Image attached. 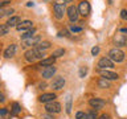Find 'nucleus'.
I'll return each instance as SVG.
<instances>
[{"mask_svg":"<svg viewBox=\"0 0 127 119\" xmlns=\"http://www.w3.org/2000/svg\"><path fill=\"white\" fill-rule=\"evenodd\" d=\"M0 1H1V3H0V4H1V7H4V5H5L7 3H9L11 0H0Z\"/></svg>","mask_w":127,"mask_h":119,"instance_id":"e433bc0d","label":"nucleus"},{"mask_svg":"<svg viewBox=\"0 0 127 119\" xmlns=\"http://www.w3.org/2000/svg\"><path fill=\"white\" fill-rule=\"evenodd\" d=\"M23 46H36L37 44L40 42V36H33V37H31V38H27V40H23Z\"/></svg>","mask_w":127,"mask_h":119,"instance_id":"ddd939ff","label":"nucleus"},{"mask_svg":"<svg viewBox=\"0 0 127 119\" xmlns=\"http://www.w3.org/2000/svg\"><path fill=\"white\" fill-rule=\"evenodd\" d=\"M32 25H33V23H32L31 20H24V21H21L17 27H16V29L20 30V32H21V30H27V29L29 30V29H32Z\"/></svg>","mask_w":127,"mask_h":119,"instance_id":"2eb2a0df","label":"nucleus"},{"mask_svg":"<svg viewBox=\"0 0 127 119\" xmlns=\"http://www.w3.org/2000/svg\"><path fill=\"white\" fill-rule=\"evenodd\" d=\"M65 3H70V1H73V0H64Z\"/></svg>","mask_w":127,"mask_h":119,"instance_id":"a19ab883","label":"nucleus"},{"mask_svg":"<svg viewBox=\"0 0 127 119\" xmlns=\"http://www.w3.org/2000/svg\"><path fill=\"white\" fill-rule=\"evenodd\" d=\"M64 86H65V78H64V77H56L53 79L52 87H53L54 90H61Z\"/></svg>","mask_w":127,"mask_h":119,"instance_id":"4468645a","label":"nucleus"},{"mask_svg":"<svg viewBox=\"0 0 127 119\" xmlns=\"http://www.w3.org/2000/svg\"><path fill=\"white\" fill-rule=\"evenodd\" d=\"M122 32H125V33H127V28H123V29H122Z\"/></svg>","mask_w":127,"mask_h":119,"instance_id":"ea45409f","label":"nucleus"},{"mask_svg":"<svg viewBox=\"0 0 127 119\" xmlns=\"http://www.w3.org/2000/svg\"><path fill=\"white\" fill-rule=\"evenodd\" d=\"M44 56H45L44 50L38 49V48H36V46L25 52V60L29 62H33L36 60H44Z\"/></svg>","mask_w":127,"mask_h":119,"instance_id":"f257e3e1","label":"nucleus"},{"mask_svg":"<svg viewBox=\"0 0 127 119\" xmlns=\"http://www.w3.org/2000/svg\"><path fill=\"white\" fill-rule=\"evenodd\" d=\"M42 1H49V0H42Z\"/></svg>","mask_w":127,"mask_h":119,"instance_id":"79ce46f5","label":"nucleus"},{"mask_svg":"<svg viewBox=\"0 0 127 119\" xmlns=\"http://www.w3.org/2000/svg\"><path fill=\"white\" fill-rule=\"evenodd\" d=\"M98 87H101V89H109V87H110L109 79H106V78L98 79Z\"/></svg>","mask_w":127,"mask_h":119,"instance_id":"6ab92c4d","label":"nucleus"},{"mask_svg":"<svg viewBox=\"0 0 127 119\" xmlns=\"http://www.w3.org/2000/svg\"><path fill=\"white\" fill-rule=\"evenodd\" d=\"M45 110L46 113H50V114H57L61 111V105L58 102H49V103H45Z\"/></svg>","mask_w":127,"mask_h":119,"instance_id":"20e7f679","label":"nucleus"},{"mask_svg":"<svg viewBox=\"0 0 127 119\" xmlns=\"http://www.w3.org/2000/svg\"><path fill=\"white\" fill-rule=\"evenodd\" d=\"M27 7H33V3H32V1H29V3L27 4Z\"/></svg>","mask_w":127,"mask_h":119,"instance_id":"58836bf2","label":"nucleus"},{"mask_svg":"<svg viewBox=\"0 0 127 119\" xmlns=\"http://www.w3.org/2000/svg\"><path fill=\"white\" fill-rule=\"evenodd\" d=\"M99 74L102 75V78H106V79H111V81H114V79H118L119 75L117 73H114V71H110L109 69H99Z\"/></svg>","mask_w":127,"mask_h":119,"instance_id":"6e6552de","label":"nucleus"},{"mask_svg":"<svg viewBox=\"0 0 127 119\" xmlns=\"http://www.w3.org/2000/svg\"><path fill=\"white\" fill-rule=\"evenodd\" d=\"M83 119H97V110H94V109L89 110Z\"/></svg>","mask_w":127,"mask_h":119,"instance_id":"4be33fe9","label":"nucleus"},{"mask_svg":"<svg viewBox=\"0 0 127 119\" xmlns=\"http://www.w3.org/2000/svg\"><path fill=\"white\" fill-rule=\"evenodd\" d=\"M4 99H5L4 98V94H0V102H4Z\"/></svg>","mask_w":127,"mask_h":119,"instance_id":"4c0bfd02","label":"nucleus"},{"mask_svg":"<svg viewBox=\"0 0 127 119\" xmlns=\"http://www.w3.org/2000/svg\"><path fill=\"white\" fill-rule=\"evenodd\" d=\"M34 32H36V30L33 29V28H32V29H29V30H27L24 34H21V41H23V40H27V38L33 37V36H34Z\"/></svg>","mask_w":127,"mask_h":119,"instance_id":"5701e85b","label":"nucleus"},{"mask_svg":"<svg viewBox=\"0 0 127 119\" xmlns=\"http://www.w3.org/2000/svg\"><path fill=\"white\" fill-rule=\"evenodd\" d=\"M70 30L71 32H81L82 30V27H70Z\"/></svg>","mask_w":127,"mask_h":119,"instance_id":"473e14b6","label":"nucleus"},{"mask_svg":"<svg viewBox=\"0 0 127 119\" xmlns=\"http://www.w3.org/2000/svg\"><path fill=\"white\" fill-rule=\"evenodd\" d=\"M78 16H79V11L77 7L74 5H70L69 8H67V17H69V20L71 23H75L78 20Z\"/></svg>","mask_w":127,"mask_h":119,"instance_id":"0eeeda50","label":"nucleus"},{"mask_svg":"<svg viewBox=\"0 0 127 119\" xmlns=\"http://www.w3.org/2000/svg\"><path fill=\"white\" fill-rule=\"evenodd\" d=\"M121 19L127 21V9H122L121 11Z\"/></svg>","mask_w":127,"mask_h":119,"instance_id":"c85d7f7f","label":"nucleus"},{"mask_svg":"<svg viewBox=\"0 0 127 119\" xmlns=\"http://www.w3.org/2000/svg\"><path fill=\"white\" fill-rule=\"evenodd\" d=\"M41 119H54V117L50 113H46V114H44L42 117H41Z\"/></svg>","mask_w":127,"mask_h":119,"instance_id":"7c9ffc66","label":"nucleus"},{"mask_svg":"<svg viewBox=\"0 0 127 119\" xmlns=\"http://www.w3.org/2000/svg\"><path fill=\"white\" fill-rule=\"evenodd\" d=\"M0 114H1V117L4 118V117H5V115L8 114V110L5 109V107H3V109H1V110H0Z\"/></svg>","mask_w":127,"mask_h":119,"instance_id":"72a5a7b5","label":"nucleus"},{"mask_svg":"<svg viewBox=\"0 0 127 119\" xmlns=\"http://www.w3.org/2000/svg\"><path fill=\"white\" fill-rule=\"evenodd\" d=\"M98 69H111L114 67V61H111L109 57H102L98 61Z\"/></svg>","mask_w":127,"mask_h":119,"instance_id":"39448f33","label":"nucleus"},{"mask_svg":"<svg viewBox=\"0 0 127 119\" xmlns=\"http://www.w3.org/2000/svg\"><path fill=\"white\" fill-rule=\"evenodd\" d=\"M20 111H21V109H20V105L17 102H15L13 105H12V114L13 115H19Z\"/></svg>","mask_w":127,"mask_h":119,"instance_id":"393cba45","label":"nucleus"},{"mask_svg":"<svg viewBox=\"0 0 127 119\" xmlns=\"http://www.w3.org/2000/svg\"><path fill=\"white\" fill-rule=\"evenodd\" d=\"M53 11H54V17L57 20H62L65 12H67L65 4H62V3H56L53 5Z\"/></svg>","mask_w":127,"mask_h":119,"instance_id":"7ed1b4c3","label":"nucleus"},{"mask_svg":"<svg viewBox=\"0 0 127 119\" xmlns=\"http://www.w3.org/2000/svg\"><path fill=\"white\" fill-rule=\"evenodd\" d=\"M64 54H65V49H57V50L53 52L52 56H53L54 58H58V57H61V56H64Z\"/></svg>","mask_w":127,"mask_h":119,"instance_id":"a878e982","label":"nucleus"},{"mask_svg":"<svg viewBox=\"0 0 127 119\" xmlns=\"http://www.w3.org/2000/svg\"><path fill=\"white\" fill-rule=\"evenodd\" d=\"M98 119H110V117H109L107 114H102V115H101V117H99Z\"/></svg>","mask_w":127,"mask_h":119,"instance_id":"c9c22d12","label":"nucleus"},{"mask_svg":"<svg viewBox=\"0 0 127 119\" xmlns=\"http://www.w3.org/2000/svg\"><path fill=\"white\" fill-rule=\"evenodd\" d=\"M113 41L117 46H127V34H123V33L115 34Z\"/></svg>","mask_w":127,"mask_h":119,"instance_id":"423d86ee","label":"nucleus"},{"mask_svg":"<svg viewBox=\"0 0 127 119\" xmlns=\"http://www.w3.org/2000/svg\"><path fill=\"white\" fill-rule=\"evenodd\" d=\"M85 113H82V111H78V113L77 114H75V119H83V118H85Z\"/></svg>","mask_w":127,"mask_h":119,"instance_id":"c756f323","label":"nucleus"},{"mask_svg":"<svg viewBox=\"0 0 127 119\" xmlns=\"http://www.w3.org/2000/svg\"><path fill=\"white\" fill-rule=\"evenodd\" d=\"M21 23V19L19 17V16H12V17H9V20L7 21V25L8 27H17L19 24Z\"/></svg>","mask_w":127,"mask_h":119,"instance_id":"f3484780","label":"nucleus"},{"mask_svg":"<svg viewBox=\"0 0 127 119\" xmlns=\"http://www.w3.org/2000/svg\"><path fill=\"white\" fill-rule=\"evenodd\" d=\"M15 53H16V45H15V44H11V45L4 50L3 54H4V57H5V58H12L15 56Z\"/></svg>","mask_w":127,"mask_h":119,"instance_id":"dca6fc26","label":"nucleus"},{"mask_svg":"<svg viewBox=\"0 0 127 119\" xmlns=\"http://www.w3.org/2000/svg\"><path fill=\"white\" fill-rule=\"evenodd\" d=\"M56 66H46L45 69L42 70V77L45 78V79H49V78H53V75L56 74Z\"/></svg>","mask_w":127,"mask_h":119,"instance_id":"f8f14e48","label":"nucleus"},{"mask_svg":"<svg viewBox=\"0 0 127 119\" xmlns=\"http://www.w3.org/2000/svg\"><path fill=\"white\" fill-rule=\"evenodd\" d=\"M56 98H57V97H56L54 93H44V94H41L38 97V102H41V103H49V102H53Z\"/></svg>","mask_w":127,"mask_h":119,"instance_id":"9b49d317","label":"nucleus"},{"mask_svg":"<svg viewBox=\"0 0 127 119\" xmlns=\"http://www.w3.org/2000/svg\"><path fill=\"white\" fill-rule=\"evenodd\" d=\"M78 11H79V15L81 16H87L90 13V4L89 1H86V0H82L81 3H79V5H78Z\"/></svg>","mask_w":127,"mask_h":119,"instance_id":"1a4fd4ad","label":"nucleus"},{"mask_svg":"<svg viewBox=\"0 0 127 119\" xmlns=\"http://www.w3.org/2000/svg\"><path fill=\"white\" fill-rule=\"evenodd\" d=\"M86 73H87V67H86V66H82L81 69H79V77L83 78V77L86 75Z\"/></svg>","mask_w":127,"mask_h":119,"instance_id":"cd10ccee","label":"nucleus"},{"mask_svg":"<svg viewBox=\"0 0 127 119\" xmlns=\"http://www.w3.org/2000/svg\"><path fill=\"white\" fill-rule=\"evenodd\" d=\"M54 61H56V58L52 56V57H48V58H44V60H41L40 61V66H52L54 63Z\"/></svg>","mask_w":127,"mask_h":119,"instance_id":"a211bd4d","label":"nucleus"},{"mask_svg":"<svg viewBox=\"0 0 127 119\" xmlns=\"http://www.w3.org/2000/svg\"><path fill=\"white\" fill-rule=\"evenodd\" d=\"M52 44L49 41H40L37 45H36V48H38V49H41V50H45V49H49Z\"/></svg>","mask_w":127,"mask_h":119,"instance_id":"aec40b11","label":"nucleus"},{"mask_svg":"<svg viewBox=\"0 0 127 119\" xmlns=\"http://www.w3.org/2000/svg\"><path fill=\"white\" fill-rule=\"evenodd\" d=\"M107 57L114 62H122L123 60H125V53H123L121 49H118V48H113V49L109 50Z\"/></svg>","mask_w":127,"mask_h":119,"instance_id":"f03ea898","label":"nucleus"},{"mask_svg":"<svg viewBox=\"0 0 127 119\" xmlns=\"http://www.w3.org/2000/svg\"><path fill=\"white\" fill-rule=\"evenodd\" d=\"M8 28H9V27H8L7 24H3V25L0 27V34H1V36L7 34L8 33Z\"/></svg>","mask_w":127,"mask_h":119,"instance_id":"bb28decb","label":"nucleus"},{"mask_svg":"<svg viewBox=\"0 0 127 119\" xmlns=\"http://www.w3.org/2000/svg\"><path fill=\"white\" fill-rule=\"evenodd\" d=\"M65 109H66V113H67V114H70V113H71V95H70V94H67V95H66Z\"/></svg>","mask_w":127,"mask_h":119,"instance_id":"412c9836","label":"nucleus"},{"mask_svg":"<svg viewBox=\"0 0 127 119\" xmlns=\"http://www.w3.org/2000/svg\"><path fill=\"white\" fill-rule=\"evenodd\" d=\"M99 53V46H94L93 49H91V54L93 56H97Z\"/></svg>","mask_w":127,"mask_h":119,"instance_id":"2f4dec72","label":"nucleus"},{"mask_svg":"<svg viewBox=\"0 0 127 119\" xmlns=\"http://www.w3.org/2000/svg\"><path fill=\"white\" fill-rule=\"evenodd\" d=\"M89 105L93 107L94 110H101L106 106V102L103 99H99V98H91L89 101Z\"/></svg>","mask_w":127,"mask_h":119,"instance_id":"9d476101","label":"nucleus"},{"mask_svg":"<svg viewBox=\"0 0 127 119\" xmlns=\"http://www.w3.org/2000/svg\"><path fill=\"white\" fill-rule=\"evenodd\" d=\"M38 89H40V90H45V89H46V83H45V82L38 83Z\"/></svg>","mask_w":127,"mask_h":119,"instance_id":"f704fd0d","label":"nucleus"},{"mask_svg":"<svg viewBox=\"0 0 127 119\" xmlns=\"http://www.w3.org/2000/svg\"><path fill=\"white\" fill-rule=\"evenodd\" d=\"M13 9L12 8H5V7H1L0 8V13H1V16H8V15H11V13H13Z\"/></svg>","mask_w":127,"mask_h":119,"instance_id":"b1692460","label":"nucleus"}]
</instances>
